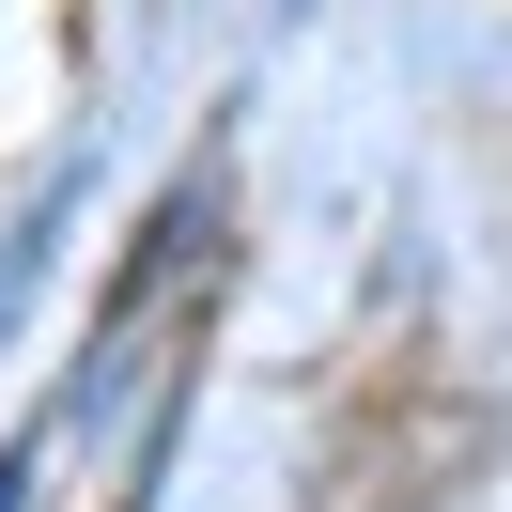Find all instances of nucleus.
I'll return each mask as SVG.
<instances>
[{
	"instance_id": "obj_2",
	"label": "nucleus",
	"mask_w": 512,
	"mask_h": 512,
	"mask_svg": "<svg viewBox=\"0 0 512 512\" xmlns=\"http://www.w3.org/2000/svg\"><path fill=\"white\" fill-rule=\"evenodd\" d=\"M32 481H47V435H16L0 450V512H32Z\"/></svg>"
},
{
	"instance_id": "obj_1",
	"label": "nucleus",
	"mask_w": 512,
	"mask_h": 512,
	"mask_svg": "<svg viewBox=\"0 0 512 512\" xmlns=\"http://www.w3.org/2000/svg\"><path fill=\"white\" fill-rule=\"evenodd\" d=\"M63 218H78V171H47V187L16 202V233H0V342H16V311L47 295V249H63Z\"/></svg>"
}]
</instances>
